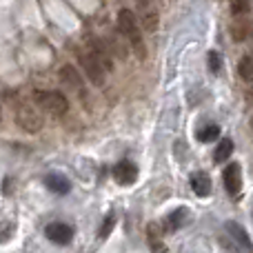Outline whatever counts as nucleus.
<instances>
[{"instance_id":"1","label":"nucleus","mask_w":253,"mask_h":253,"mask_svg":"<svg viewBox=\"0 0 253 253\" xmlns=\"http://www.w3.org/2000/svg\"><path fill=\"white\" fill-rule=\"evenodd\" d=\"M118 29H120V34L129 40V44H131L135 56H138L140 60H144V58H147V49H144L142 34H140L138 20H135L131 9H120L118 11Z\"/></svg>"},{"instance_id":"2","label":"nucleus","mask_w":253,"mask_h":253,"mask_svg":"<svg viewBox=\"0 0 253 253\" xmlns=\"http://www.w3.org/2000/svg\"><path fill=\"white\" fill-rule=\"evenodd\" d=\"M36 102L51 116H65L69 102L60 91H36Z\"/></svg>"},{"instance_id":"3","label":"nucleus","mask_w":253,"mask_h":253,"mask_svg":"<svg viewBox=\"0 0 253 253\" xmlns=\"http://www.w3.org/2000/svg\"><path fill=\"white\" fill-rule=\"evenodd\" d=\"M16 123L25 131H29V133H36V131L42 129V116L31 105H18L16 107Z\"/></svg>"},{"instance_id":"4","label":"nucleus","mask_w":253,"mask_h":253,"mask_svg":"<svg viewBox=\"0 0 253 253\" xmlns=\"http://www.w3.org/2000/svg\"><path fill=\"white\" fill-rule=\"evenodd\" d=\"M78 62H80V67H83V71L84 74H87V78L91 80L93 84H98V87H100V84H105V76H107V71L102 69L100 65H98L96 60H93L91 56H89V53H78Z\"/></svg>"},{"instance_id":"5","label":"nucleus","mask_w":253,"mask_h":253,"mask_svg":"<svg viewBox=\"0 0 253 253\" xmlns=\"http://www.w3.org/2000/svg\"><path fill=\"white\" fill-rule=\"evenodd\" d=\"M44 236L49 238V242L53 245H69L74 240V229L65 222H51L44 229Z\"/></svg>"},{"instance_id":"6","label":"nucleus","mask_w":253,"mask_h":253,"mask_svg":"<svg viewBox=\"0 0 253 253\" xmlns=\"http://www.w3.org/2000/svg\"><path fill=\"white\" fill-rule=\"evenodd\" d=\"M89 49H91V51H89V56H91L93 60L102 67V69H105V71L114 69V60H111V56H109V47H105L100 40H91V42H89Z\"/></svg>"},{"instance_id":"7","label":"nucleus","mask_w":253,"mask_h":253,"mask_svg":"<svg viewBox=\"0 0 253 253\" xmlns=\"http://www.w3.org/2000/svg\"><path fill=\"white\" fill-rule=\"evenodd\" d=\"M114 178L118 180L120 184H131V182H135V178H138V167H135L133 162H129V160L118 162V165L114 167Z\"/></svg>"},{"instance_id":"8","label":"nucleus","mask_w":253,"mask_h":253,"mask_svg":"<svg viewBox=\"0 0 253 253\" xmlns=\"http://www.w3.org/2000/svg\"><path fill=\"white\" fill-rule=\"evenodd\" d=\"M140 20H142L144 31H149V34H153V31L158 29V11L153 9L151 2H147V0L140 2Z\"/></svg>"},{"instance_id":"9","label":"nucleus","mask_w":253,"mask_h":253,"mask_svg":"<svg viewBox=\"0 0 253 253\" xmlns=\"http://www.w3.org/2000/svg\"><path fill=\"white\" fill-rule=\"evenodd\" d=\"M222 180H224V187H227V191L231 193V196H236V193L240 191V184H242V180H240V167H238V165H229L227 169H224V173H222Z\"/></svg>"},{"instance_id":"10","label":"nucleus","mask_w":253,"mask_h":253,"mask_svg":"<svg viewBox=\"0 0 253 253\" xmlns=\"http://www.w3.org/2000/svg\"><path fill=\"white\" fill-rule=\"evenodd\" d=\"M44 184H47L49 191L58 193V196H65V193H69V189H71V182L60 173H49L47 178H44Z\"/></svg>"},{"instance_id":"11","label":"nucleus","mask_w":253,"mask_h":253,"mask_svg":"<svg viewBox=\"0 0 253 253\" xmlns=\"http://www.w3.org/2000/svg\"><path fill=\"white\" fill-rule=\"evenodd\" d=\"M191 189L196 191V196L207 198L211 193V178L207 173H202V171H196L191 175Z\"/></svg>"},{"instance_id":"12","label":"nucleus","mask_w":253,"mask_h":253,"mask_svg":"<svg viewBox=\"0 0 253 253\" xmlns=\"http://www.w3.org/2000/svg\"><path fill=\"white\" fill-rule=\"evenodd\" d=\"M60 80L67 84V87L71 89H80L83 87V76L78 74V69H76L74 65H65L60 69Z\"/></svg>"},{"instance_id":"13","label":"nucleus","mask_w":253,"mask_h":253,"mask_svg":"<svg viewBox=\"0 0 253 253\" xmlns=\"http://www.w3.org/2000/svg\"><path fill=\"white\" fill-rule=\"evenodd\" d=\"M231 153H233V140L231 138H222L220 140V144H218V149H215V153H213V160L215 162H224Z\"/></svg>"},{"instance_id":"14","label":"nucleus","mask_w":253,"mask_h":253,"mask_svg":"<svg viewBox=\"0 0 253 253\" xmlns=\"http://www.w3.org/2000/svg\"><path fill=\"white\" fill-rule=\"evenodd\" d=\"M227 231H229V233H231V236H233V238H236V240H238V242H240V245H242V247H247V249H249V247H251V240H249V233H247V231H245V229H242V227H238V224H236V222H227Z\"/></svg>"},{"instance_id":"15","label":"nucleus","mask_w":253,"mask_h":253,"mask_svg":"<svg viewBox=\"0 0 253 253\" xmlns=\"http://www.w3.org/2000/svg\"><path fill=\"white\" fill-rule=\"evenodd\" d=\"M218 135H220L218 125H209V126H205V129L198 131V140H200V142H213Z\"/></svg>"},{"instance_id":"16","label":"nucleus","mask_w":253,"mask_h":253,"mask_svg":"<svg viewBox=\"0 0 253 253\" xmlns=\"http://www.w3.org/2000/svg\"><path fill=\"white\" fill-rule=\"evenodd\" d=\"M238 71H240V78L245 80V83H251L253 80V65H251V58L245 56L240 60V67H238Z\"/></svg>"},{"instance_id":"17","label":"nucleus","mask_w":253,"mask_h":253,"mask_svg":"<svg viewBox=\"0 0 253 253\" xmlns=\"http://www.w3.org/2000/svg\"><path fill=\"white\" fill-rule=\"evenodd\" d=\"M147 236H149V245L153 247V251H156V253H162V247H160V231L156 229V224H151V227L147 229Z\"/></svg>"},{"instance_id":"18","label":"nucleus","mask_w":253,"mask_h":253,"mask_svg":"<svg viewBox=\"0 0 253 253\" xmlns=\"http://www.w3.org/2000/svg\"><path fill=\"white\" fill-rule=\"evenodd\" d=\"M184 215H187V211H184V209H178V211H173V213L169 215V229H171V231H175V229L182 224Z\"/></svg>"},{"instance_id":"19","label":"nucleus","mask_w":253,"mask_h":253,"mask_svg":"<svg viewBox=\"0 0 253 253\" xmlns=\"http://www.w3.org/2000/svg\"><path fill=\"white\" fill-rule=\"evenodd\" d=\"M114 224H116V215L114 213H109L105 218V222H102V229H100V238L105 240V238H109V233H111V229H114Z\"/></svg>"},{"instance_id":"20","label":"nucleus","mask_w":253,"mask_h":253,"mask_svg":"<svg viewBox=\"0 0 253 253\" xmlns=\"http://www.w3.org/2000/svg\"><path fill=\"white\" fill-rule=\"evenodd\" d=\"M247 34H249V25H247V22L233 27V38H236V40H245Z\"/></svg>"},{"instance_id":"21","label":"nucleus","mask_w":253,"mask_h":253,"mask_svg":"<svg viewBox=\"0 0 253 253\" xmlns=\"http://www.w3.org/2000/svg\"><path fill=\"white\" fill-rule=\"evenodd\" d=\"M209 67H211V71H213V74H218V71H220V56H218V51H211L209 53Z\"/></svg>"},{"instance_id":"22","label":"nucleus","mask_w":253,"mask_h":253,"mask_svg":"<svg viewBox=\"0 0 253 253\" xmlns=\"http://www.w3.org/2000/svg\"><path fill=\"white\" fill-rule=\"evenodd\" d=\"M233 13H247V0H233Z\"/></svg>"},{"instance_id":"23","label":"nucleus","mask_w":253,"mask_h":253,"mask_svg":"<svg viewBox=\"0 0 253 253\" xmlns=\"http://www.w3.org/2000/svg\"><path fill=\"white\" fill-rule=\"evenodd\" d=\"M11 233H13V224H9V227H2V229H0V242H4V236H11Z\"/></svg>"}]
</instances>
